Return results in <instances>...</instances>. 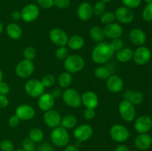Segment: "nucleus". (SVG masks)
I'll return each mask as SVG.
<instances>
[{"label": "nucleus", "mask_w": 152, "mask_h": 151, "mask_svg": "<svg viewBox=\"0 0 152 151\" xmlns=\"http://www.w3.org/2000/svg\"><path fill=\"white\" fill-rule=\"evenodd\" d=\"M114 52L108 42H99L92 50L91 59L97 65L106 63L114 56Z\"/></svg>", "instance_id": "nucleus-1"}, {"label": "nucleus", "mask_w": 152, "mask_h": 151, "mask_svg": "<svg viewBox=\"0 0 152 151\" xmlns=\"http://www.w3.org/2000/svg\"><path fill=\"white\" fill-rule=\"evenodd\" d=\"M50 139L53 145L59 147H64L69 144L70 135L66 129L59 126L52 130Z\"/></svg>", "instance_id": "nucleus-2"}, {"label": "nucleus", "mask_w": 152, "mask_h": 151, "mask_svg": "<svg viewBox=\"0 0 152 151\" xmlns=\"http://www.w3.org/2000/svg\"><path fill=\"white\" fill-rule=\"evenodd\" d=\"M85 67V60L81 56L77 54L68 55L64 60V68L70 73L80 72Z\"/></svg>", "instance_id": "nucleus-3"}, {"label": "nucleus", "mask_w": 152, "mask_h": 151, "mask_svg": "<svg viewBox=\"0 0 152 151\" xmlns=\"http://www.w3.org/2000/svg\"><path fill=\"white\" fill-rule=\"evenodd\" d=\"M62 99L64 103L71 108H78L82 105L81 94L74 88L65 89L62 94Z\"/></svg>", "instance_id": "nucleus-4"}, {"label": "nucleus", "mask_w": 152, "mask_h": 151, "mask_svg": "<svg viewBox=\"0 0 152 151\" xmlns=\"http://www.w3.org/2000/svg\"><path fill=\"white\" fill-rule=\"evenodd\" d=\"M118 111L122 119L127 122L134 121L136 117L135 106L129 100L122 101L118 106Z\"/></svg>", "instance_id": "nucleus-5"}, {"label": "nucleus", "mask_w": 152, "mask_h": 151, "mask_svg": "<svg viewBox=\"0 0 152 151\" xmlns=\"http://www.w3.org/2000/svg\"><path fill=\"white\" fill-rule=\"evenodd\" d=\"M45 87L42 81L37 78L29 79L25 84V93L32 98H39L45 93Z\"/></svg>", "instance_id": "nucleus-6"}, {"label": "nucleus", "mask_w": 152, "mask_h": 151, "mask_svg": "<svg viewBox=\"0 0 152 151\" xmlns=\"http://www.w3.org/2000/svg\"><path fill=\"white\" fill-rule=\"evenodd\" d=\"M111 139L118 143H123L130 138V132L126 126L123 124H114L110 129Z\"/></svg>", "instance_id": "nucleus-7"}, {"label": "nucleus", "mask_w": 152, "mask_h": 151, "mask_svg": "<svg viewBox=\"0 0 152 151\" xmlns=\"http://www.w3.org/2000/svg\"><path fill=\"white\" fill-rule=\"evenodd\" d=\"M34 69L35 67L32 61L23 59L16 65L15 68V73L19 78H26L34 73Z\"/></svg>", "instance_id": "nucleus-8"}, {"label": "nucleus", "mask_w": 152, "mask_h": 151, "mask_svg": "<svg viewBox=\"0 0 152 151\" xmlns=\"http://www.w3.org/2000/svg\"><path fill=\"white\" fill-rule=\"evenodd\" d=\"M49 38L55 45L58 47H62L67 45L69 37L67 33L62 28H54L50 30L49 33Z\"/></svg>", "instance_id": "nucleus-9"}, {"label": "nucleus", "mask_w": 152, "mask_h": 151, "mask_svg": "<svg viewBox=\"0 0 152 151\" xmlns=\"http://www.w3.org/2000/svg\"><path fill=\"white\" fill-rule=\"evenodd\" d=\"M151 57V52L148 47L140 46L134 51L133 60L137 65H145L149 62Z\"/></svg>", "instance_id": "nucleus-10"}, {"label": "nucleus", "mask_w": 152, "mask_h": 151, "mask_svg": "<svg viewBox=\"0 0 152 151\" xmlns=\"http://www.w3.org/2000/svg\"><path fill=\"white\" fill-rule=\"evenodd\" d=\"M94 130L91 126L87 124H83L74 129L73 135L77 142H80L82 143V142L88 140L92 136Z\"/></svg>", "instance_id": "nucleus-11"}, {"label": "nucleus", "mask_w": 152, "mask_h": 151, "mask_svg": "<svg viewBox=\"0 0 152 151\" xmlns=\"http://www.w3.org/2000/svg\"><path fill=\"white\" fill-rule=\"evenodd\" d=\"M20 12L22 19L26 22H32L35 21L40 13L39 7L34 4H27Z\"/></svg>", "instance_id": "nucleus-12"}, {"label": "nucleus", "mask_w": 152, "mask_h": 151, "mask_svg": "<svg viewBox=\"0 0 152 151\" xmlns=\"http://www.w3.org/2000/svg\"><path fill=\"white\" fill-rule=\"evenodd\" d=\"M43 120L46 126L51 129H54L60 126L62 116L58 111L51 109L45 112Z\"/></svg>", "instance_id": "nucleus-13"}, {"label": "nucleus", "mask_w": 152, "mask_h": 151, "mask_svg": "<svg viewBox=\"0 0 152 151\" xmlns=\"http://www.w3.org/2000/svg\"><path fill=\"white\" fill-rule=\"evenodd\" d=\"M35 110L31 105L22 104L16 108L15 115L20 119V121H29L35 116Z\"/></svg>", "instance_id": "nucleus-14"}, {"label": "nucleus", "mask_w": 152, "mask_h": 151, "mask_svg": "<svg viewBox=\"0 0 152 151\" xmlns=\"http://www.w3.org/2000/svg\"><path fill=\"white\" fill-rule=\"evenodd\" d=\"M134 127L138 133H148L152 127V119L147 115L138 117L134 121Z\"/></svg>", "instance_id": "nucleus-15"}, {"label": "nucleus", "mask_w": 152, "mask_h": 151, "mask_svg": "<svg viewBox=\"0 0 152 151\" xmlns=\"http://www.w3.org/2000/svg\"><path fill=\"white\" fill-rule=\"evenodd\" d=\"M115 18L119 22L122 24H130L133 22L134 19V13L132 11V9L126 7L125 6L120 7L116 10Z\"/></svg>", "instance_id": "nucleus-16"}, {"label": "nucleus", "mask_w": 152, "mask_h": 151, "mask_svg": "<svg viewBox=\"0 0 152 151\" xmlns=\"http://www.w3.org/2000/svg\"><path fill=\"white\" fill-rule=\"evenodd\" d=\"M104 33L105 37L110 39L120 38L123 33V28L122 25L119 23L113 22L105 25L103 28Z\"/></svg>", "instance_id": "nucleus-17"}, {"label": "nucleus", "mask_w": 152, "mask_h": 151, "mask_svg": "<svg viewBox=\"0 0 152 151\" xmlns=\"http://www.w3.org/2000/svg\"><path fill=\"white\" fill-rule=\"evenodd\" d=\"M106 87L111 93H120L124 87V81L119 76L111 75L106 79Z\"/></svg>", "instance_id": "nucleus-18"}, {"label": "nucleus", "mask_w": 152, "mask_h": 151, "mask_svg": "<svg viewBox=\"0 0 152 151\" xmlns=\"http://www.w3.org/2000/svg\"><path fill=\"white\" fill-rule=\"evenodd\" d=\"M82 104L86 107V108H92L96 109L99 103V98L96 93L91 90H88L84 92L81 95Z\"/></svg>", "instance_id": "nucleus-19"}, {"label": "nucleus", "mask_w": 152, "mask_h": 151, "mask_svg": "<svg viewBox=\"0 0 152 151\" xmlns=\"http://www.w3.org/2000/svg\"><path fill=\"white\" fill-rule=\"evenodd\" d=\"M55 104V99L50 93H44L38 98L37 105L42 111L46 112L53 109Z\"/></svg>", "instance_id": "nucleus-20"}, {"label": "nucleus", "mask_w": 152, "mask_h": 151, "mask_svg": "<svg viewBox=\"0 0 152 151\" xmlns=\"http://www.w3.org/2000/svg\"><path fill=\"white\" fill-rule=\"evenodd\" d=\"M93 6L87 1L82 2L77 8V16L82 21H88L93 16Z\"/></svg>", "instance_id": "nucleus-21"}, {"label": "nucleus", "mask_w": 152, "mask_h": 151, "mask_svg": "<svg viewBox=\"0 0 152 151\" xmlns=\"http://www.w3.org/2000/svg\"><path fill=\"white\" fill-rule=\"evenodd\" d=\"M129 39L131 42L136 46H142L146 41V35L142 30L134 28L129 33Z\"/></svg>", "instance_id": "nucleus-22"}, {"label": "nucleus", "mask_w": 152, "mask_h": 151, "mask_svg": "<svg viewBox=\"0 0 152 151\" xmlns=\"http://www.w3.org/2000/svg\"><path fill=\"white\" fill-rule=\"evenodd\" d=\"M152 144V138L148 133H139L134 139V145L140 150H146Z\"/></svg>", "instance_id": "nucleus-23"}, {"label": "nucleus", "mask_w": 152, "mask_h": 151, "mask_svg": "<svg viewBox=\"0 0 152 151\" xmlns=\"http://www.w3.org/2000/svg\"><path fill=\"white\" fill-rule=\"evenodd\" d=\"M6 33L10 38L14 40L19 39L22 36V28L16 23L8 24L6 27Z\"/></svg>", "instance_id": "nucleus-24"}, {"label": "nucleus", "mask_w": 152, "mask_h": 151, "mask_svg": "<svg viewBox=\"0 0 152 151\" xmlns=\"http://www.w3.org/2000/svg\"><path fill=\"white\" fill-rule=\"evenodd\" d=\"M134 51L129 47H123L116 52V59L118 62L126 63L133 59Z\"/></svg>", "instance_id": "nucleus-25"}, {"label": "nucleus", "mask_w": 152, "mask_h": 151, "mask_svg": "<svg viewBox=\"0 0 152 151\" xmlns=\"http://www.w3.org/2000/svg\"><path fill=\"white\" fill-rule=\"evenodd\" d=\"M67 45L73 50H78L83 48L85 45V39L80 35H74L68 38Z\"/></svg>", "instance_id": "nucleus-26"}, {"label": "nucleus", "mask_w": 152, "mask_h": 151, "mask_svg": "<svg viewBox=\"0 0 152 151\" xmlns=\"http://www.w3.org/2000/svg\"><path fill=\"white\" fill-rule=\"evenodd\" d=\"M77 124V117L72 114H68L64 117H62L60 126L67 130L75 128Z\"/></svg>", "instance_id": "nucleus-27"}, {"label": "nucleus", "mask_w": 152, "mask_h": 151, "mask_svg": "<svg viewBox=\"0 0 152 151\" xmlns=\"http://www.w3.org/2000/svg\"><path fill=\"white\" fill-rule=\"evenodd\" d=\"M89 35L94 41L97 42H102L105 38L103 28H101L99 26L92 27L89 31Z\"/></svg>", "instance_id": "nucleus-28"}, {"label": "nucleus", "mask_w": 152, "mask_h": 151, "mask_svg": "<svg viewBox=\"0 0 152 151\" xmlns=\"http://www.w3.org/2000/svg\"><path fill=\"white\" fill-rule=\"evenodd\" d=\"M72 76L71 73L68 72H63L58 77V84H59V87L62 88L67 89L71 86V83H72Z\"/></svg>", "instance_id": "nucleus-29"}, {"label": "nucleus", "mask_w": 152, "mask_h": 151, "mask_svg": "<svg viewBox=\"0 0 152 151\" xmlns=\"http://www.w3.org/2000/svg\"><path fill=\"white\" fill-rule=\"evenodd\" d=\"M28 138L34 143H40L44 139V133L39 127H34L31 129L28 133Z\"/></svg>", "instance_id": "nucleus-30"}, {"label": "nucleus", "mask_w": 152, "mask_h": 151, "mask_svg": "<svg viewBox=\"0 0 152 151\" xmlns=\"http://www.w3.org/2000/svg\"><path fill=\"white\" fill-rule=\"evenodd\" d=\"M111 71L107 67L99 65L94 70V76L96 78L101 80H105L111 76Z\"/></svg>", "instance_id": "nucleus-31"}, {"label": "nucleus", "mask_w": 152, "mask_h": 151, "mask_svg": "<svg viewBox=\"0 0 152 151\" xmlns=\"http://www.w3.org/2000/svg\"><path fill=\"white\" fill-rule=\"evenodd\" d=\"M106 4L102 1H96L93 6L94 15L96 16H101L105 12Z\"/></svg>", "instance_id": "nucleus-32"}, {"label": "nucleus", "mask_w": 152, "mask_h": 151, "mask_svg": "<svg viewBox=\"0 0 152 151\" xmlns=\"http://www.w3.org/2000/svg\"><path fill=\"white\" fill-rule=\"evenodd\" d=\"M144 99V96L141 92L140 91H132L129 100L134 105H139L142 102Z\"/></svg>", "instance_id": "nucleus-33"}, {"label": "nucleus", "mask_w": 152, "mask_h": 151, "mask_svg": "<svg viewBox=\"0 0 152 151\" xmlns=\"http://www.w3.org/2000/svg\"><path fill=\"white\" fill-rule=\"evenodd\" d=\"M116 20L115 14L111 11H105L102 16H100V21L103 25H106L114 22Z\"/></svg>", "instance_id": "nucleus-34"}, {"label": "nucleus", "mask_w": 152, "mask_h": 151, "mask_svg": "<svg viewBox=\"0 0 152 151\" xmlns=\"http://www.w3.org/2000/svg\"><path fill=\"white\" fill-rule=\"evenodd\" d=\"M43 86L45 88H49L51 87L53 84L56 82V78L52 74H46L42 77L41 80Z\"/></svg>", "instance_id": "nucleus-35"}, {"label": "nucleus", "mask_w": 152, "mask_h": 151, "mask_svg": "<svg viewBox=\"0 0 152 151\" xmlns=\"http://www.w3.org/2000/svg\"><path fill=\"white\" fill-rule=\"evenodd\" d=\"M142 17L145 22H152V3L147 4L144 7L142 13Z\"/></svg>", "instance_id": "nucleus-36"}, {"label": "nucleus", "mask_w": 152, "mask_h": 151, "mask_svg": "<svg viewBox=\"0 0 152 151\" xmlns=\"http://www.w3.org/2000/svg\"><path fill=\"white\" fill-rule=\"evenodd\" d=\"M36 54H37V52H36L35 48L32 46H28L23 51V56L25 58L24 59L33 62V60L35 59Z\"/></svg>", "instance_id": "nucleus-37"}, {"label": "nucleus", "mask_w": 152, "mask_h": 151, "mask_svg": "<svg viewBox=\"0 0 152 151\" xmlns=\"http://www.w3.org/2000/svg\"><path fill=\"white\" fill-rule=\"evenodd\" d=\"M68 50L65 46L62 47H58L55 51V56L59 60H65L68 56Z\"/></svg>", "instance_id": "nucleus-38"}, {"label": "nucleus", "mask_w": 152, "mask_h": 151, "mask_svg": "<svg viewBox=\"0 0 152 151\" xmlns=\"http://www.w3.org/2000/svg\"><path fill=\"white\" fill-rule=\"evenodd\" d=\"M22 147L25 151H35L36 150V144L29 138H26L22 140Z\"/></svg>", "instance_id": "nucleus-39"}, {"label": "nucleus", "mask_w": 152, "mask_h": 151, "mask_svg": "<svg viewBox=\"0 0 152 151\" xmlns=\"http://www.w3.org/2000/svg\"><path fill=\"white\" fill-rule=\"evenodd\" d=\"M0 149L1 151H13L14 144L9 139H4L0 142Z\"/></svg>", "instance_id": "nucleus-40"}, {"label": "nucleus", "mask_w": 152, "mask_h": 151, "mask_svg": "<svg viewBox=\"0 0 152 151\" xmlns=\"http://www.w3.org/2000/svg\"><path fill=\"white\" fill-rule=\"evenodd\" d=\"M110 46H111V49L114 50V53L117 52L118 50H120V49H122L123 47V41L120 38H114V39L111 40V42L109 43Z\"/></svg>", "instance_id": "nucleus-41"}, {"label": "nucleus", "mask_w": 152, "mask_h": 151, "mask_svg": "<svg viewBox=\"0 0 152 151\" xmlns=\"http://www.w3.org/2000/svg\"><path fill=\"white\" fill-rule=\"evenodd\" d=\"M142 0H122V2L125 7H129L130 9L137 8L141 4Z\"/></svg>", "instance_id": "nucleus-42"}, {"label": "nucleus", "mask_w": 152, "mask_h": 151, "mask_svg": "<svg viewBox=\"0 0 152 151\" xmlns=\"http://www.w3.org/2000/svg\"><path fill=\"white\" fill-rule=\"evenodd\" d=\"M37 2L43 9H50L54 5V0H37Z\"/></svg>", "instance_id": "nucleus-43"}, {"label": "nucleus", "mask_w": 152, "mask_h": 151, "mask_svg": "<svg viewBox=\"0 0 152 151\" xmlns=\"http://www.w3.org/2000/svg\"><path fill=\"white\" fill-rule=\"evenodd\" d=\"M71 4V0H54V6L59 9L68 8Z\"/></svg>", "instance_id": "nucleus-44"}, {"label": "nucleus", "mask_w": 152, "mask_h": 151, "mask_svg": "<svg viewBox=\"0 0 152 151\" xmlns=\"http://www.w3.org/2000/svg\"><path fill=\"white\" fill-rule=\"evenodd\" d=\"M37 151H53V147L49 142H41L37 147Z\"/></svg>", "instance_id": "nucleus-45"}, {"label": "nucleus", "mask_w": 152, "mask_h": 151, "mask_svg": "<svg viewBox=\"0 0 152 151\" xmlns=\"http://www.w3.org/2000/svg\"><path fill=\"white\" fill-rule=\"evenodd\" d=\"M96 116L95 109L92 108H86L84 110V117L86 120H92Z\"/></svg>", "instance_id": "nucleus-46"}, {"label": "nucleus", "mask_w": 152, "mask_h": 151, "mask_svg": "<svg viewBox=\"0 0 152 151\" xmlns=\"http://www.w3.org/2000/svg\"><path fill=\"white\" fill-rule=\"evenodd\" d=\"M9 92H10V86H9V84L6 83L5 81H1L0 82V94L7 96Z\"/></svg>", "instance_id": "nucleus-47"}, {"label": "nucleus", "mask_w": 152, "mask_h": 151, "mask_svg": "<svg viewBox=\"0 0 152 151\" xmlns=\"http://www.w3.org/2000/svg\"><path fill=\"white\" fill-rule=\"evenodd\" d=\"M20 122V119L16 115H13L10 117L8 120V124L12 127H17Z\"/></svg>", "instance_id": "nucleus-48"}, {"label": "nucleus", "mask_w": 152, "mask_h": 151, "mask_svg": "<svg viewBox=\"0 0 152 151\" xmlns=\"http://www.w3.org/2000/svg\"><path fill=\"white\" fill-rule=\"evenodd\" d=\"M9 105V99L6 95L0 94V108H4Z\"/></svg>", "instance_id": "nucleus-49"}, {"label": "nucleus", "mask_w": 152, "mask_h": 151, "mask_svg": "<svg viewBox=\"0 0 152 151\" xmlns=\"http://www.w3.org/2000/svg\"><path fill=\"white\" fill-rule=\"evenodd\" d=\"M50 93H51V95L53 96V98H54V99L59 97V96H62V91H61L60 89H59V88L53 89Z\"/></svg>", "instance_id": "nucleus-50"}, {"label": "nucleus", "mask_w": 152, "mask_h": 151, "mask_svg": "<svg viewBox=\"0 0 152 151\" xmlns=\"http://www.w3.org/2000/svg\"><path fill=\"white\" fill-rule=\"evenodd\" d=\"M11 18L13 19V20L19 21V19H22V17H21V12L19 11L13 12L11 14Z\"/></svg>", "instance_id": "nucleus-51"}, {"label": "nucleus", "mask_w": 152, "mask_h": 151, "mask_svg": "<svg viewBox=\"0 0 152 151\" xmlns=\"http://www.w3.org/2000/svg\"><path fill=\"white\" fill-rule=\"evenodd\" d=\"M65 151H80L79 148L74 144H68L65 147Z\"/></svg>", "instance_id": "nucleus-52"}, {"label": "nucleus", "mask_w": 152, "mask_h": 151, "mask_svg": "<svg viewBox=\"0 0 152 151\" xmlns=\"http://www.w3.org/2000/svg\"><path fill=\"white\" fill-rule=\"evenodd\" d=\"M115 151H131V150L127 146L121 144V145H119V146L116 148Z\"/></svg>", "instance_id": "nucleus-53"}, {"label": "nucleus", "mask_w": 152, "mask_h": 151, "mask_svg": "<svg viewBox=\"0 0 152 151\" xmlns=\"http://www.w3.org/2000/svg\"><path fill=\"white\" fill-rule=\"evenodd\" d=\"M3 30H4V26H3V24L1 22H0V34L2 33Z\"/></svg>", "instance_id": "nucleus-54"}, {"label": "nucleus", "mask_w": 152, "mask_h": 151, "mask_svg": "<svg viewBox=\"0 0 152 151\" xmlns=\"http://www.w3.org/2000/svg\"><path fill=\"white\" fill-rule=\"evenodd\" d=\"M2 79H3V73L2 71H1V68H0V82L2 81Z\"/></svg>", "instance_id": "nucleus-55"}, {"label": "nucleus", "mask_w": 152, "mask_h": 151, "mask_svg": "<svg viewBox=\"0 0 152 151\" xmlns=\"http://www.w3.org/2000/svg\"><path fill=\"white\" fill-rule=\"evenodd\" d=\"M146 4H149V3H152V0H143Z\"/></svg>", "instance_id": "nucleus-56"}, {"label": "nucleus", "mask_w": 152, "mask_h": 151, "mask_svg": "<svg viewBox=\"0 0 152 151\" xmlns=\"http://www.w3.org/2000/svg\"><path fill=\"white\" fill-rule=\"evenodd\" d=\"M100 1H103V2H105V4H106V3H108V2H110V1H111L112 0H100Z\"/></svg>", "instance_id": "nucleus-57"}, {"label": "nucleus", "mask_w": 152, "mask_h": 151, "mask_svg": "<svg viewBox=\"0 0 152 151\" xmlns=\"http://www.w3.org/2000/svg\"><path fill=\"white\" fill-rule=\"evenodd\" d=\"M14 151H25V150H24L22 149V148H19V149L16 150H14Z\"/></svg>", "instance_id": "nucleus-58"}, {"label": "nucleus", "mask_w": 152, "mask_h": 151, "mask_svg": "<svg viewBox=\"0 0 152 151\" xmlns=\"http://www.w3.org/2000/svg\"><path fill=\"white\" fill-rule=\"evenodd\" d=\"M0 1H1V0H0Z\"/></svg>", "instance_id": "nucleus-59"}]
</instances>
